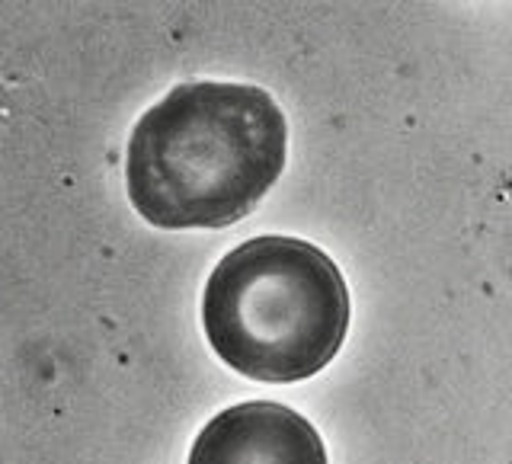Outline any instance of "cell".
<instances>
[{
	"instance_id": "6da1fadb",
	"label": "cell",
	"mask_w": 512,
	"mask_h": 464,
	"mask_svg": "<svg viewBox=\"0 0 512 464\" xmlns=\"http://www.w3.org/2000/svg\"><path fill=\"white\" fill-rule=\"evenodd\" d=\"M285 154L288 125L263 87L192 80L138 119L128 199L154 228H228L276 186Z\"/></svg>"
},
{
	"instance_id": "7a4b0ae2",
	"label": "cell",
	"mask_w": 512,
	"mask_h": 464,
	"mask_svg": "<svg viewBox=\"0 0 512 464\" xmlns=\"http://www.w3.org/2000/svg\"><path fill=\"white\" fill-rule=\"evenodd\" d=\"M215 356L253 381H304L349 333V288L330 256L298 237L263 234L221 256L202 295Z\"/></svg>"
},
{
	"instance_id": "3957f363",
	"label": "cell",
	"mask_w": 512,
	"mask_h": 464,
	"mask_svg": "<svg viewBox=\"0 0 512 464\" xmlns=\"http://www.w3.org/2000/svg\"><path fill=\"white\" fill-rule=\"evenodd\" d=\"M186 464H327V448L298 410L247 400L202 426Z\"/></svg>"
}]
</instances>
